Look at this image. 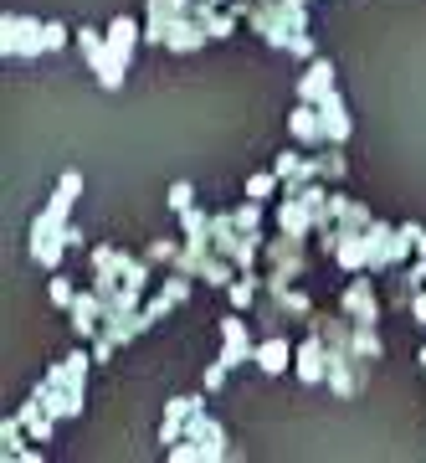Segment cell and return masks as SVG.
I'll return each mask as SVG.
<instances>
[{
	"label": "cell",
	"mask_w": 426,
	"mask_h": 463,
	"mask_svg": "<svg viewBox=\"0 0 426 463\" xmlns=\"http://www.w3.org/2000/svg\"><path fill=\"white\" fill-rule=\"evenodd\" d=\"M144 42V21H134V16H118L114 26H108V52H114V62L118 67H129L134 62V47Z\"/></svg>",
	"instance_id": "2e32d148"
},
{
	"label": "cell",
	"mask_w": 426,
	"mask_h": 463,
	"mask_svg": "<svg viewBox=\"0 0 426 463\" xmlns=\"http://www.w3.org/2000/svg\"><path fill=\"white\" fill-rule=\"evenodd\" d=\"M345 145H324V155H319V181H329V185H339L349 175V165H345V155H339Z\"/></svg>",
	"instance_id": "cb8c5ba5"
},
{
	"label": "cell",
	"mask_w": 426,
	"mask_h": 463,
	"mask_svg": "<svg viewBox=\"0 0 426 463\" xmlns=\"http://www.w3.org/2000/svg\"><path fill=\"white\" fill-rule=\"evenodd\" d=\"M411 319H416V325L426 330V283H421V294L411 298Z\"/></svg>",
	"instance_id": "8d00e7d4"
},
{
	"label": "cell",
	"mask_w": 426,
	"mask_h": 463,
	"mask_svg": "<svg viewBox=\"0 0 426 463\" xmlns=\"http://www.w3.org/2000/svg\"><path fill=\"white\" fill-rule=\"evenodd\" d=\"M334 93V62L329 57H313L303 62V78H298V103H319Z\"/></svg>",
	"instance_id": "4fadbf2b"
},
{
	"label": "cell",
	"mask_w": 426,
	"mask_h": 463,
	"mask_svg": "<svg viewBox=\"0 0 426 463\" xmlns=\"http://www.w3.org/2000/svg\"><path fill=\"white\" fill-rule=\"evenodd\" d=\"M293 365H298V381L319 386V381L329 376V345H324V335H319V330L303 335V340L293 345Z\"/></svg>",
	"instance_id": "9c48e42d"
},
{
	"label": "cell",
	"mask_w": 426,
	"mask_h": 463,
	"mask_svg": "<svg viewBox=\"0 0 426 463\" xmlns=\"http://www.w3.org/2000/svg\"><path fill=\"white\" fill-rule=\"evenodd\" d=\"M16 412H21V422H26V432H32V443H51V428L62 422L57 412H47V397H42V386H36L32 397L21 402Z\"/></svg>",
	"instance_id": "9a60e30c"
},
{
	"label": "cell",
	"mask_w": 426,
	"mask_h": 463,
	"mask_svg": "<svg viewBox=\"0 0 426 463\" xmlns=\"http://www.w3.org/2000/svg\"><path fill=\"white\" fill-rule=\"evenodd\" d=\"M62 252H67L62 227H57L47 212H36V222H32V263L47 268V273H57V268H62Z\"/></svg>",
	"instance_id": "5b68a950"
},
{
	"label": "cell",
	"mask_w": 426,
	"mask_h": 463,
	"mask_svg": "<svg viewBox=\"0 0 426 463\" xmlns=\"http://www.w3.org/2000/svg\"><path fill=\"white\" fill-rule=\"evenodd\" d=\"M118 258H124L118 248H108V242H98V248L88 252V268H93V273H118Z\"/></svg>",
	"instance_id": "f1b7e54d"
},
{
	"label": "cell",
	"mask_w": 426,
	"mask_h": 463,
	"mask_svg": "<svg viewBox=\"0 0 426 463\" xmlns=\"http://www.w3.org/2000/svg\"><path fill=\"white\" fill-rule=\"evenodd\" d=\"M273 191H282V175H278V170H257V175H246V185H242L246 201H267Z\"/></svg>",
	"instance_id": "d4e9b609"
},
{
	"label": "cell",
	"mask_w": 426,
	"mask_h": 463,
	"mask_svg": "<svg viewBox=\"0 0 426 463\" xmlns=\"http://www.w3.org/2000/svg\"><path fill=\"white\" fill-rule=\"evenodd\" d=\"M164 201H170V212H175V216H185L190 206H196V185H190V181H175L170 191H164Z\"/></svg>",
	"instance_id": "83f0119b"
},
{
	"label": "cell",
	"mask_w": 426,
	"mask_h": 463,
	"mask_svg": "<svg viewBox=\"0 0 426 463\" xmlns=\"http://www.w3.org/2000/svg\"><path fill=\"white\" fill-rule=\"evenodd\" d=\"M206 42H211V36H206V26H200L196 16H181V21H170V32H164V47L170 52H200L206 47Z\"/></svg>",
	"instance_id": "d6986e66"
},
{
	"label": "cell",
	"mask_w": 426,
	"mask_h": 463,
	"mask_svg": "<svg viewBox=\"0 0 426 463\" xmlns=\"http://www.w3.org/2000/svg\"><path fill=\"white\" fill-rule=\"evenodd\" d=\"M355 355H360V361H380V355H385L380 325H355Z\"/></svg>",
	"instance_id": "603a6c76"
},
{
	"label": "cell",
	"mask_w": 426,
	"mask_h": 463,
	"mask_svg": "<svg viewBox=\"0 0 426 463\" xmlns=\"http://www.w3.org/2000/svg\"><path fill=\"white\" fill-rule=\"evenodd\" d=\"M181 232H185V242H211V212L190 206V212L181 216Z\"/></svg>",
	"instance_id": "484cf974"
},
{
	"label": "cell",
	"mask_w": 426,
	"mask_h": 463,
	"mask_svg": "<svg viewBox=\"0 0 426 463\" xmlns=\"http://www.w3.org/2000/svg\"><path fill=\"white\" fill-rule=\"evenodd\" d=\"M231 11L278 52H288V42L298 32H309V5L303 0H231Z\"/></svg>",
	"instance_id": "6da1fadb"
},
{
	"label": "cell",
	"mask_w": 426,
	"mask_h": 463,
	"mask_svg": "<svg viewBox=\"0 0 426 463\" xmlns=\"http://www.w3.org/2000/svg\"><path fill=\"white\" fill-rule=\"evenodd\" d=\"M263 263H267L263 283H298L303 273H309V242L278 232V237H267L263 242Z\"/></svg>",
	"instance_id": "7a4b0ae2"
},
{
	"label": "cell",
	"mask_w": 426,
	"mask_h": 463,
	"mask_svg": "<svg viewBox=\"0 0 426 463\" xmlns=\"http://www.w3.org/2000/svg\"><path fill=\"white\" fill-rule=\"evenodd\" d=\"M144 258L149 263H175V258H181V242H175V237H154L144 248Z\"/></svg>",
	"instance_id": "f546056e"
},
{
	"label": "cell",
	"mask_w": 426,
	"mask_h": 463,
	"mask_svg": "<svg viewBox=\"0 0 426 463\" xmlns=\"http://www.w3.org/2000/svg\"><path fill=\"white\" fill-rule=\"evenodd\" d=\"M227 298H231V309H252V304L263 298V273H257V268L236 273V279H231V288H227Z\"/></svg>",
	"instance_id": "44dd1931"
},
{
	"label": "cell",
	"mask_w": 426,
	"mask_h": 463,
	"mask_svg": "<svg viewBox=\"0 0 426 463\" xmlns=\"http://www.w3.org/2000/svg\"><path fill=\"white\" fill-rule=\"evenodd\" d=\"M42 36H47V52H62V47H67V36H72V32H67L62 21H47V32H42Z\"/></svg>",
	"instance_id": "836d02e7"
},
{
	"label": "cell",
	"mask_w": 426,
	"mask_h": 463,
	"mask_svg": "<svg viewBox=\"0 0 426 463\" xmlns=\"http://www.w3.org/2000/svg\"><path fill=\"white\" fill-rule=\"evenodd\" d=\"M26 438H32V432H26L21 412L5 417V422H0V458H21V453H26Z\"/></svg>",
	"instance_id": "7402d4cb"
},
{
	"label": "cell",
	"mask_w": 426,
	"mask_h": 463,
	"mask_svg": "<svg viewBox=\"0 0 426 463\" xmlns=\"http://www.w3.org/2000/svg\"><path fill=\"white\" fill-rule=\"evenodd\" d=\"M288 134H293L303 149H324V118H319V103H298L293 114H288Z\"/></svg>",
	"instance_id": "5bb4252c"
},
{
	"label": "cell",
	"mask_w": 426,
	"mask_h": 463,
	"mask_svg": "<svg viewBox=\"0 0 426 463\" xmlns=\"http://www.w3.org/2000/svg\"><path fill=\"white\" fill-rule=\"evenodd\" d=\"M406 232H411V242H416V252H426V227H411L406 222Z\"/></svg>",
	"instance_id": "f35d334b"
},
{
	"label": "cell",
	"mask_w": 426,
	"mask_h": 463,
	"mask_svg": "<svg viewBox=\"0 0 426 463\" xmlns=\"http://www.w3.org/2000/svg\"><path fill=\"white\" fill-rule=\"evenodd\" d=\"M227 371H231V365H221V361L206 365V392H221V386H227Z\"/></svg>",
	"instance_id": "d590c367"
},
{
	"label": "cell",
	"mask_w": 426,
	"mask_h": 463,
	"mask_svg": "<svg viewBox=\"0 0 426 463\" xmlns=\"http://www.w3.org/2000/svg\"><path fill=\"white\" fill-rule=\"evenodd\" d=\"M72 42H78V52L88 57V67L98 72V83H103V88H124V72H129V67H118V62H114V52H108V32L78 26V32H72Z\"/></svg>",
	"instance_id": "277c9868"
},
{
	"label": "cell",
	"mask_w": 426,
	"mask_h": 463,
	"mask_svg": "<svg viewBox=\"0 0 426 463\" xmlns=\"http://www.w3.org/2000/svg\"><path fill=\"white\" fill-rule=\"evenodd\" d=\"M319 118H324V139H329V145H349V134H355V118H349L345 99H339V88H334L329 99H319Z\"/></svg>",
	"instance_id": "7c38bea8"
},
{
	"label": "cell",
	"mask_w": 426,
	"mask_h": 463,
	"mask_svg": "<svg viewBox=\"0 0 426 463\" xmlns=\"http://www.w3.org/2000/svg\"><path fill=\"white\" fill-rule=\"evenodd\" d=\"M278 232H288V237H303V242H309V237H313V212L298 196H282L278 201Z\"/></svg>",
	"instance_id": "ffe728a7"
},
{
	"label": "cell",
	"mask_w": 426,
	"mask_h": 463,
	"mask_svg": "<svg viewBox=\"0 0 426 463\" xmlns=\"http://www.w3.org/2000/svg\"><path fill=\"white\" fill-rule=\"evenodd\" d=\"M211 5H231V0H211Z\"/></svg>",
	"instance_id": "ab89813d"
},
{
	"label": "cell",
	"mask_w": 426,
	"mask_h": 463,
	"mask_svg": "<svg viewBox=\"0 0 426 463\" xmlns=\"http://www.w3.org/2000/svg\"><path fill=\"white\" fill-rule=\"evenodd\" d=\"M329 222H334L339 232H365L375 216H370V206H360V201H349V196L334 191V196H329Z\"/></svg>",
	"instance_id": "ac0fdd59"
},
{
	"label": "cell",
	"mask_w": 426,
	"mask_h": 463,
	"mask_svg": "<svg viewBox=\"0 0 426 463\" xmlns=\"http://www.w3.org/2000/svg\"><path fill=\"white\" fill-rule=\"evenodd\" d=\"M221 340H227V345H221V355H216L221 365H231V371H236V365H252V350H257V340H252V330H246L242 309H231V315L221 319Z\"/></svg>",
	"instance_id": "8992f818"
},
{
	"label": "cell",
	"mask_w": 426,
	"mask_h": 463,
	"mask_svg": "<svg viewBox=\"0 0 426 463\" xmlns=\"http://www.w3.org/2000/svg\"><path fill=\"white\" fill-rule=\"evenodd\" d=\"M185 438L206 448V458H236V448L227 443V428H221V422H216V417L206 412V407L185 417Z\"/></svg>",
	"instance_id": "52a82bcc"
},
{
	"label": "cell",
	"mask_w": 426,
	"mask_h": 463,
	"mask_svg": "<svg viewBox=\"0 0 426 463\" xmlns=\"http://www.w3.org/2000/svg\"><path fill=\"white\" fill-rule=\"evenodd\" d=\"M47 21L36 16H0V52L5 57H42L47 52Z\"/></svg>",
	"instance_id": "3957f363"
},
{
	"label": "cell",
	"mask_w": 426,
	"mask_h": 463,
	"mask_svg": "<svg viewBox=\"0 0 426 463\" xmlns=\"http://www.w3.org/2000/svg\"><path fill=\"white\" fill-rule=\"evenodd\" d=\"M170 309H175V304H170V298H164V294H154V298H149V304H144V315H149V325H160V319L170 315Z\"/></svg>",
	"instance_id": "e575fe53"
},
{
	"label": "cell",
	"mask_w": 426,
	"mask_h": 463,
	"mask_svg": "<svg viewBox=\"0 0 426 463\" xmlns=\"http://www.w3.org/2000/svg\"><path fill=\"white\" fill-rule=\"evenodd\" d=\"M339 309H345L355 325H380V294H375V283L365 279V273H355V283L339 294Z\"/></svg>",
	"instance_id": "ba28073f"
},
{
	"label": "cell",
	"mask_w": 426,
	"mask_h": 463,
	"mask_svg": "<svg viewBox=\"0 0 426 463\" xmlns=\"http://www.w3.org/2000/svg\"><path fill=\"white\" fill-rule=\"evenodd\" d=\"M62 237H67V248H82V242H88V232H78V227H72V222H67V227H62Z\"/></svg>",
	"instance_id": "74e56055"
},
{
	"label": "cell",
	"mask_w": 426,
	"mask_h": 463,
	"mask_svg": "<svg viewBox=\"0 0 426 463\" xmlns=\"http://www.w3.org/2000/svg\"><path fill=\"white\" fill-rule=\"evenodd\" d=\"M252 365H257V371H263V376H282V371H288V365H293V340H288V335H263V340H257V350H252Z\"/></svg>",
	"instance_id": "30bf717a"
},
{
	"label": "cell",
	"mask_w": 426,
	"mask_h": 463,
	"mask_svg": "<svg viewBox=\"0 0 426 463\" xmlns=\"http://www.w3.org/2000/svg\"><path fill=\"white\" fill-rule=\"evenodd\" d=\"M78 196H82V170H62V181H57V191H51V201L42 206V212H47L57 227H67V216H72Z\"/></svg>",
	"instance_id": "e0dca14e"
},
{
	"label": "cell",
	"mask_w": 426,
	"mask_h": 463,
	"mask_svg": "<svg viewBox=\"0 0 426 463\" xmlns=\"http://www.w3.org/2000/svg\"><path fill=\"white\" fill-rule=\"evenodd\" d=\"M47 294H51V304H57V309H72V298H78V288H72V283H67L62 273H51Z\"/></svg>",
	"instance_id": "1f68e13d"
},
{
	"label": "cell",
	"mask_w": 426,
	"mask_h": 463,
	"mask_svg": "<svg viewBox=\"0 0 426 463\" xmlns=\"http://www.w3.org/2000/svg\"><path fill=\"white\" fill-rule=\"evenodd\" d=\"M67 315H72V335H78V340H93V335L103 330V298H98V288H82V294L72 298V309H67Z\"/></svg>",
	"instance_id": "8fae6325"
},
{
	"label": "cell",
	"mask_w": 426,
	"mask_h": 463,
	"mask_svg": "<svg viewBox=\"0 0 426 463\" xmlns=\"http://www.w3.org/2000/svg\"><path fill=\"white\" fill-rule=\"evenodd\" d=\"M231 216H236V227L242 232H263V201H242Z\"/></svg>",
	"instance_id": "4dcf8cb0"
},
{
	"label": "cell",
	"mask_w": 426,
	"mask_h": 463,
	"mask_svg": "<svg viewBox=\"0 0 426 463\" xmlns=\"http://www.w3.org/2000/svg\"><path fill=\"white\" fill-rule=\"evenodd\" d=\"M200 407H206V397H196V392H190V397H170V402H164V417H170V422H181V428H185V417H190V412H200Z\"/></svg>",
	"instance_id": "4316f807"
},
{
	"label": "cell",
	"mask_w": 426,
	"mask_h": 463,
	"mask_svg": "<svg viewBox=\"0 0 426 463\" xmlns=\"http://www.w3.org/2000/svg\"><path fill=\"white\" fill-rule=\"evenodd\" d=\"M288 52H293L298 62H313V57H319V47H313V36H309V32H298L293 42H288Z\"/></svg>",
	"instance_id": "d6a6232c"
}]
</instances>
